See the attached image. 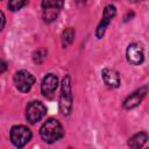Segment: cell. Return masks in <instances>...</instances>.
Instances as JSON below:
<instances>
[{"label": "cell", "instance_id": "cell-1", "mask_svg": "<svg viewBox=\"0 0 149 149\" xmlns=\"http://www.w3.org/2000/svg\"><path fill=\"white\" fill-rule=\"evenodd\" d=\"M40 135L47 143H54L63 137L64 129L61 122L56 119H48L40 128Z\"/></svg>", "mask_w": 149, "mask_h": 149}, {"label": "cell", "instance_id": "cell-2", "mask_svg": "<svg viewBox=\"0 0 149 149\" xmlns=\"http://www.w3.org/2000/svg\"><path fill=\"white\" fill-rule=\"evenodd\" d=\"M72 88H71V78L65 76L62 79L61 85V95H59V112L63 115H69L72 111Z\"/></svg>", "mask_w": 149, "mask_h": 149}, {"label": "cell", "instance_id": "cell-3", "mask_svg": "<svg viewBox=\"0 0 149 149\" xmlns=\"http://www.w3.org/2000/svg\"><path fill=\"white\" fill-rule=\"evenodd\" d=\"M41 6L43 20L47 23H51L58 17L64 6V0H42Z\"/></svg>", "mask_w": 149, "mask_h": 149}, {"label": "cell", "instance_id": "cell-4", "mask_svg": "<svg viewBox=\"0 0 149 149\" xmlns=\"http://www.w3.org/2000/svg\"><path fill=\"white\" fill-rule=\"evenodd\" d=\"M31 136H33V134H31L30 129L23 125L13 126L10 129V141L17 148L24 147L31 140Z\"/></svg>", "mask_w": 149, "mask_h": 149}, {"label": "cell", "instance_id": "cell-5", "mask_svg": "<svg viewBox=\"0 0 149 149\" xmlns=\"http://www.w3.org/2000/svg\"><path fill=\"white\" fill-rule=\"evenodd\" d=\"M47 113V107L41 102V101H31L27 105L26 108V119L29 123L34 125L38 122Z\"/></svg>", "mask_w": 149, "mask_h": 149}, {"label": "cell", "instance_id": "cell-6", "mask_svg": "<svg viewBox=\"0 0 149 149\" xmlns=\"http://www.w3.org/2000/svg\"><path fill=\"white\" fill-rule=\"evenodd\" d=\"M13 79H14V84H15L16 88L22 93H27L28 91H30V88L35 84V77L26 70L17 71L14 74Z\"/></svg>", "mask_w": 149, "mask_h": 149}, {"label": "cell", "instance_id": "cell-7", "mask_svg": "<svg viewBox=\"0 0 149 149\" xmlns=\"http://www.w3.org/2000/svg\"><path fill=\"white\" fill-rule=\"evenodd\" d=\"M116 15V7L114 5H107L105 8H104V12H102V17H101V21L99 22L98 27H97V30H95V36L97 38H101L104 35H105V31L109 24V22L113 20V17Z\"/></svg>", "mask_w": 149, "mask_h": 149}, {"label": "cell", "instance_id": "cell-8", "mask_svg": "<svg viewBox=\"0 0 149 149\" xmlns=\"http://www.w3.org/2000/svg\"><path fill=\"white\" fill-rule=\"evenodd\" d=\"M126 57L132 65H140L144 61V52L139 43H132L126 50Z\"/></svg>", "mask_w": 149, "mask_h": 149}, {"label": "cell", "instance_id": "cell-9", "mask_svg": "<svg viewBox=\"0 0 149 149\" xmlns=\"http://www.w3.org/2000/svg\"><path fill=\"white\" fill-rule=\"evenodd\" d=\"M58 86V78L56 74L54 73H48L43 80H42V84H41V92L43 94V97L48 98V99H51L56 88Z\"/></svg>", "mask_w": 149, "mask_h": 149}, {"label": "cell", "instance_id": "cell-10", "mask_svg": "<svg viewBox=\"0 0 149 149\" xmlns=\"http://www.w3.org/2000/svg\"><path fill=\"white\" fill-rule=\"evenodd\" d=\"M147 92H148V86H143V87H140L139 90H136L135 92H133L132 94H129L122 104L123 108L132 109V108L137 107L142 102L143 98L147 95Z\"/></svg>", "mask_w": 149, "mask_h": 149}, {"label": "cell", "instance_id": "cell-11", "mask_svg": "<svg viewBox=\"0 0 149 149\" xmlns=\"http://www.w3.org/2000/svg\"><path fill=\"white\" fill-rule=\"evenodd\" d=\"M101 78L104 80V83L106 84V86L111 87V88H116L120 86V76L119 73L113 70V69H108L105 68L101 71Z\"/></svg>", "mask_w": 149, "mask_h": 149}, {"label": "cell", "instance_id": "cell-12", "mask_svg": "<svg viewBox=\"0 0 149 149\" xmlns=\"http://www.w3.org/2000/svg\"><path fill=\"white\" fill-rule=\"evenodd\" d=\"M148 140V135L144 132H140L135 135H133L129 140H128V146L132 148H142L144 146V143Z\"/></svg>", "mask_w": 149, "mask_h": 149}, {"label": "cell", "instance_id": "cell-13", "mask_svg": "<svg viewBox=\"0 0 149 149\" xmlns=\"http://www.w3.org/2000/svg\"><path fill=\"white\" fill-rule=\"evenodd\" d=\"M73 40H74V30H73V28L69 27L62 34V40L61 41H62L63 48H68L73 42Z\"/></svg>", "mask_w": 149, "mask_h": 149}, {"label": "cell", "instance_id": "cell-14", "mask_svg": "<svg viewBox=\"0 0 149 149\" xmlns=\"http://www.w3.org/2000/svg\"><path fill=\"white\" fill-rule=\"evenodd\" d=\"M28 5V0H8V8L12 12H17Z\"/></svg>", "mask_w": 149, "mask_h": 149}, {"label": "cell", "instance_id": "cell-15", "mask_svg": "<svg viewBox=\"0 0 149 149\" xmlns=\"http://www.w3.org/2000/svg\"><path fill=\"white\" fill-rule=\"evenodd\" d=\"M47 58V50L45 49H37L33 52V61L36 64H41L44 62V59Z\"/></svg>", "mask_w": 149, "mask_h": 149}, {"label": "cell", "instance_id": "cell-16", "mask_svg": "<svg viewBox=\"0 0 149 149\" xmlns=\"http://www.w3.org/2000/svg\"><path fill=\"white\" fill-rule=\"evenodd\" d=\"M5 23H6V17H5V14H3V13L0 10V31L3 29Z\"/></svg>", "mask_w": 149, "mask_h": 149}, {"label": "cell", "instance_id": "cell-17", "mask_svg": "<svg viewBox=\"0 0 149 149\" xmlns=\"http://www.w3.org/2000/svg\"><path fill=\"white\" fill-rule=\"evenodd\" d=\"M7 70V63L5 62V61H2V59H0V73H2V72H5Z\"/></svg>", "mask_w": 149, "mask_h": 149}, {"label": "cell", "instance_id": "cell-18", "mask_svg": "<svg viewBox=\"0 0 149 149\" xmlns=\"http://www.w3.org/2000/svg\"><path fill=\"white\" fill-rule=\"evenodd\" d=\"M140 1H142V0H140Z\"/></svg>", "mask_w": 149, "mask_h": 149}, {"label": "cell", "instance_id": "cell-19", "mask_svg": "<svg viewBox=\"0 0 149 149\" xmlns=\"http://www.w3.org/2000/svg\"><path fill=\"white\" fill-rule=\"evenodd\" d=\"M0 1H1V0H0Z\"/></svg>", "mask_w": 149, "mask_h": 149}]
</instances>
